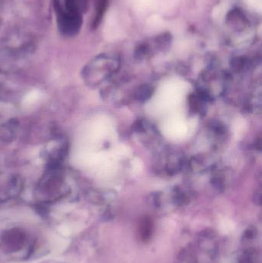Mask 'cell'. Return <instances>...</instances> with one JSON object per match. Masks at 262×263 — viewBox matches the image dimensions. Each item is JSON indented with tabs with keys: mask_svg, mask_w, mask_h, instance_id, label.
<instances>
[{
	"mask_svg": "<svg viewBox=\"0 0 262 263\" xmlns=\"http://www.w3.org/2000/svg\"><path fill=\"white\" fill-rule=\"evenodd\" d=\"M218 241L212 230H205L193 243L180 253L178 263H217Z\"/></svg>",
	"mask_w": 262,
	"mask_h": 263,
	"instance_id": "6da1fadb",
	"label": "cell"
},
{
	"mask_svg": "<svg viewBox=\"0 0 262 263\" xmlns=\"http://www.w3.org/2000/svg\"><path fill=\"white\" fill-rule=\"evenodd\" d=\"M153 233V222L152 219L145 216L139 221L138 227V235L140 240L146 242L150 240Z\"/></svg>",
	"mask_w": 262,
	"mask_h": 263,
	"instance_id": "7a4b0ae2",
	"label": "cell"
},
{
	"mask_svg": "<svg viewBox=\"0 0 262 263\" xmlns=\"http://www.w3.org/2000/svg\"><path fill=\"white\" fill-rule=\"evenodd\" d=\"M258 251L254 248L246 249L237 258V263H258Z\"/></svg>",
	"mask_w": 262,
	"mask_h": 263,
	"instance_id": "3957f363",
	"label": "cell"
},
{
	"mask_svg": "<svg viewBox=\"0 0 262 263\" xmlns=\"http://www.w3.org/2000/svg\"><path fill=\"white\" fill-rule=\"evenodd\" d=\"M192 199V194L188 192H184L180 189H175L172 196V202L177 206H185L188 205Z\"/></svg>",
	"mask_w": 262,
	"mask_h": 263,
	"instance_id": "277c9868",
	"label": "cell"
},
{
	"mask_svg": "<svg viewBox=\"0 0 262 263\" xmlns=\"http://www.w3.org/2000/svg\"><path fill=\"white\" fill-rule=\"evenodd\" d=\"M154 89L149 85L144 84L138 86L135 92L133 97L138 102H146L152 97Z\"/></svg>",
	"mask_w": 262,
	"mask_h": 263,
	"instance_id": "5b68a950",
	"label": "cell"
},
{
	"mask_svg": "<svg viewBox=\"0 0 262 263\" xmlns=\"http://www.w3.org/2000/svg\"><path fill=\"white\" fill-rule=\"evenodd\" d=\"M257 236H258V230H257L256 227L250 226L243 233L241 240L244 243L245 242H250V241L254 240L257 237Z\"/></svg>",
	"mask_w": 262,
	"mask_h": 263,
	"instance_id": "8992f818",
	"label": "cell"
},
{
	"mask_svg": "<svg viewBox=\"0 0 262 263\" xmlns=\"http://www.w3.org/2000/svg\"><path fill=\"white\" fill-rule=\"evenodd\" d=\"M246 65H247V62L245 59L236 58L232 62L231 66H232V68L235 72H240L244 70Z\"/></svg>",
	"mask_w": 262,
	"mask_h": 263,
	"instance_id": "52a82bcc",
	"label": "cell"
}]
</instances>
